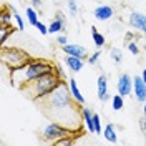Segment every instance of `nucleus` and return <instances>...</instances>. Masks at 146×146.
<instances>
[{
    "label": "nucleus",
    "mask_w": 146,
    "mask_h": 146,
    "mask_svg": "<svg viewBox=\"0 0 146 146\" xmlns=\"http://www.w3.org/2000/svg\"><path fill=\"white\" fill-rule=\"evenodd\" d=\"M55 66L50 62H45V60H28L27 63H23L18 68H13L10 72V82L15 88H23L27 86L30 82H33L36 78H40L42 75L45 73L53 72Z\"/></svg>",
    "instance_id": "nucleus-1"
},
{
    "label": "nucleus",
    "mask_w": 146,
    "mask_h": 146,
    "mask_svg": "<svg viewBox=\"0 0 146 146\" xmlns=\"http://www.w3.org/2000/svg\"><path fill=\"white\" fill-rule=\"evenodd\" d=\"M60 83H62V78L56 75V70H53V72L45 73V75H42L40 78L30 82L27 86H23L22 90L25 91L30 98H33V100H43V98L48 96Z\"/></svg>",
    "instance_id": "nucleus-2"
},
{
    "label": "nucleus",
    "mask_w": 146,
    "mask_h": 146,
    "mask_svg": "<svg viewBox=\"0 0 146 146\" xmlns=\"http://www.w3.org/2000/svg\"><path fill=\"white\" fill-rule=\"evenodd\" d=\"M45 103L48 105V108H52L55 113H60V111H65V110H75V103L76 101L73 100L72 91H70V86L66 85V82L62 80V83L55 88L48 96L43 98Z\"/></svg>",
    "instance_id": "nucleus-3"
},
{
    "label": "nucleus",
    "mask_w": 146,
    "mask_h": 146,
    "mask_svg": "<svg viewBox=\"0 0 146 146\" xmlns=\"http://www.w3.org/2000/svg\"><path fill=\"white\" fill-rule=\"evenodd\" d=\"M72 135V129L68 126H65L62 123H58V121H52V123H48L45 128H43V131H42V138L48 141V143H56L58 139H62L65 136H70Z\"/></svg>",
    "instance_id": "nucleus-4"
},
{
    "label": "nucleus",
    "mask_w": 146,
    "mask_h": 146,
    "mask_svg": "<svg viewBox=\"0 0 146 146\" xmlns=\"http://www.w3.org/2000/svg\"><path fill=\"white\" fill-rule=\"evenodd\" d=\"M28 60H30V56L23 50H18V48H13V46L2 50V62L7 65L10 70L22 66L23 63H27Z\"/></svg>",
    "instance_id": "nucleus-5"
},
{
    "label": "nucleus",
    "mask_w": 146,
    "mask_h": 146,
    "mask_svg": "<svg viewBox=\"0 0 146 146\" xmlns=\"http://www.w3.org/2000/svg\"><path fill=\"white\" fill-rule=\"evenodd\" d=\"M116 91L119 95H123L125 98L131 96V93H133V76L128 75V73H121L118 76V82H116Z\"/></svg>",
    "instance_id": "nucleus-6"
},
{
    "label": "nucleus",
    "mask_w": 146,
    "mask_h": 146,
    "mask_svg": "<svg viewBox=\"0 0 146 146\" xmlns=\"http://www.w3.org/2000/svg\"><path fill=\"white\" fill-rule=\"evenodd\" d=\"M133 95H135L136 101H139V103L146 101V82L141 78V75L133 76Z\"/></svg>",
    "instance_id": "nucleus-7"
},
{
    "label": "nucleus",
    "mask_w": 146,
    "mask_h": 146,
    "mask_svg": "<svg viewBox=\"0 0 146 146\" xmlns=\"http://www.w3.org/2000/svg\"><path fill=\"white\" fill-rule=\"evenodd\" d=\"M93 17L96 18L98 22H110L115 18V9L111 5H98L96 9L93 10Z\"/></svg>",
    "instance_id": "nucleus-8"
},
{
    "label": "nucleus",
    "mask_w": 146,
    "mask_h": 146,
    "mask_svg": "<svg viewBox=\"0 0 146 146\" xmlns=\"http://www.w3.org/2000/svg\"><path fill=\"white\" fill-rule=\"evenodd\" d=\"M65 55H72V56H78V58H83L86 60L88 58V50L83 45H78V43H66V45L62 46Z\"/></svg>",
    "instance_id": "nucleus-9"
},
{
    "label": "nucleus",
    "mask_w": 146,
    "mask_h": 146,
    "mask_svg": "<svg viewBox=\"0 0 146 146\" xmlns=\"http://www.w3.org/2000/svg\"><path fill=\"white\" fill-rule=\"evenodd\" d=\"M128 22H129V27L138 30V32L146 30V15L141 13V12H131L129 17H128Z\"/></svg>",
    "instance_id": "nucleus-10"
},
{
    "label": "nucleus",
    "mask_w": 146,
    "mask_h": 146,
    "mask_svg": "<svg viewBox=\"0 0 146 146\" xmlns=\"http://www.w3.org/2000/svg\"><path fill=\"white\" fill-rule=\"evenodd\" d=\"M96 91H98V100L100 101H108L110 100V93H108V76L105 73H101L98 76L96 82Z\"/></svg>",
    "instance_id": "nucleus-11"
},
{
    "label": "nucleus",
    "mask_w": 146,
    "mask_h": 146,
    "mask_svg": "<svg viewBox=\"0 0 146 146\" xmlns=\"http://www.w3.org/2000/svg\"><path fill=\"white\" fill-rule=\"evenodd\" d=\"M65 28H66V18L62 12H58L52 20V23L48 25V32L50 33H62V32H65Z\"/></svg>",
    "instance_id": "nucleus-12"
},
{
    "label": "nucleus",
    "mask_w": 146,
    "mask_h": 146,
    "mask_svg": "<svg viewBox=\"0 0 146 146\" xmlns=\"http://www.w3.org/2000/svg\"><path fill=\"white\" fill-rule=\"evenodd\" d=\"M82 118L86 129L90 131L91 135H96V128H95V118H93V113H91L90 108H86L85 105L82 106Z\"/></svg>",
    "instance_id": "nucleus-13"
},
{
    "label": "nucleus",
    "mask_w": 146,
    "mask_h": 146,
    "mask_svg": "<svg viewBox=\"0 0 146 146\" xmlns=\"http://www.w3.org/2000/svg\"><path fill=\"white\" fill-rule=\"evenodd\" d=\"M65 65L70 68V72L76 73L82 72V68L85 66V60L78 58V56H72V55H65Z\"/></svg>",
    "instance_id": "nucleus-14"
},
{
    "label": "nucleus",
    "mask_w": 146,
    "mask_h": 146,
    "mask_svg": "<svg viewBox=\"0 0 146 146\" xmlns=\"http://www.w3.org/2000/svg\"><path fill=\"white\" fill-rule=\"evenodd\" d=\"M68 86H70L72 96H73V100L76 101V105L83 106V105H85V96L82 95V90L78 88V83H76V80H75V78H70V80H68Z\"/></svg>",
    "instance_id": "nucleus-15"
},
{
    "label": "nucleus",
    "mask_w": 146,
    "mask_h": 146,
    "mask_svg": "<svg viewBox=\"0 0 146 146\" xmlns=\"http://www.w3.org/2000/svg\"><path fill=\"white\" fill-rule=\"evenodd\" d=\"M103 136H105V139L110 141V143H118V131H116L115 125L108 123V125L105 126V129H103Z\"/></svg>",
    "instance_id": "nucleus-16"
},
{
    "label": "nucleus",
    "mask_w": 146,
    "mask_h": 146,
    "mask_svg": "<svg viewBox=\"0 0 146 146\" xmlns=\"http://www.w3.org/2000/svg\"><path fill=\"white\" fill-rule=\"evenodd\" d=\"M91 36H93V43L96 45V48H103L105 46V35L100 33L95 25H91Z\"/></svg>",
    "instance_id": "nucleus-17"
},
{
    "label": "nucleus",
    "mask_w": 146,
    "mask_h": 146,
    "mask_svg": "<svg viewBox=\"0 0 146 146\" xmlns=\"http://www.w3.org/2000/svg\"><path fill=\"white\" fill-rule=\"evenodd\" d=\"M111 108L115 110V111H121V110L125 108V96L123 95H113V98H111Z\"/></svg>",
    "instance_id": "nucleus-18"
},
{
    "label": "nucleus",
    "mask_w": 146,
    "mask_h": 146,
    "mask_svg": "<svg viewBox=\"0 0 146 146\" xmlns=\"http://www.w3.org/2000/svg\"><path fill=\"white\" fill-rule=\"evenodd\" d=\"M25 15H27L28 23H30L32 27H36V23L40 22V20H38V12H36L33 7H28V9L25 10Z\"/></svg>",
    "instance_id": "nucleus-19"
},
{
    "label": "nucleus",
    "mask_w": 146,
    "mask_h": 146,
    "mask_svg": "<svg viewBox=\"0 0 146 146\" xmlns=\"http://www.w3.org/2000/svg\"><path fill=\"white\" fill-rule=\"evenodd\" d=\"M13 32H15L13 25H0V42H2V43H5V42H7V38H9Z\"/></svg>",
    "instance_id": "nucleus-20"
},
{
    "label": "nucleus",
    "mask_w": 146,
    "mask_h": 146,
    "mask_svg": "<svg viewBox=\"0 0 146 146\" xmlns=\"http://www.w3.org/2000/svg\"><path fill=\"white\" fill-rule=\"evenodd\" d=\"M9 10L12 12V15H13V20L17 22V27L18 30H25V22H23V18H22V15L17 12V9L15 7H9Z\"/></svg>",
    "instance_id": "nucleus-21"
},
{
    "label": "nucleus",
    "mask_w": 146,
    "mask_h": 146,
    "mask_svg": "<svg viewBox=\"0 0 146 146\" xmlns=\"http://www.w3.org/2000/svg\"><path fill=\"white\" fill-rule=\"evenodd\" d=\"M110 56H111V60H113L115 63H118V65L123 62V53H121L119 48H111V50H110Z\"/></svg>",
    "instance_id": "nucleus-22"
},
{
    "label": "nucleus",
    "mask_w": 146,
    "mask_h": 146,
    "mask_svg": "<svg viewBox=\"0 0 146 146\" xmlns=\"http://www.w3.org/2000/svg\"><path fill=\"white\" fill-rule=\"evenodd\" d=\"M12 18H13V15H12V12H2V15H0V25H12Z\"/></svg>",
    "instance_id": "nucleus-23"
},
{
    "label": "nucleus",
    "mask_w": 146,
    "mask_h": 146,
    "mask_svg": "<svg viewBox=\"0 0 146 146\" xmlns=\"http://www.w3.org/2000/svg\"><path fill=\"white\" fill-rule=\"evenodd\" d=\"M100 56H101V52H100V48H98L96 52H93L91 55H88V58H86V60H88V63H90V65H96V63H98V60H100Z\"/></svg>",
    "instance_id": "nucleus-24"
},
{
    "label": "nucleus",
    "mask_w": 146,
    "mask_h": 146,
    "mask_svg": "<svg viewBox=\"0 0 146 146\" xmlns=\"http://www.w3.org/2000/svg\"><path fill=\"white\" fill-rule=\"evenodd\" d=\"M93 118H95V128H96V135L103 133V126H101V118L98 113H93Z\"/></svg>",
    "instance_id": "nucleus-25"
},
{
    "label": "nucleus",
    "mask_w": 146,
    "mask_h": 146,
    "mask_svg": "<svg viewBox=\"0 0 146 146\" xmlns=\"http://www.w3.org/2000/svg\"><path fill=\"white\" fill-rule=\"evenodd\" d=\"M126 46H128V50H129V53L131 55H139V46L136 45V42H128L126 43Z\"/></svg>",
    "instance_id": "nucleus-26"
},
{
    "label": "nucleus",
    "mask_w": 146,
    "mask_h": 146,
    "mask_svg": "<svg viewBox=\"0 0 146 146\" xmlns=\"http://www.w3.org/2000/svg\"><path fill=\"white\" fill-rule=\"evenodd\" d=\"M73 135H70V136H65V138H62V139H58L55 145H58V146H68V145H72L73 143Z\"/></svg>",
    "instance_id": "nucleus-27"
},
{
    "label": "nucleus",
    "mask_w": 146,
    "mask_h": 146,
    "mask_svg": "<svg viewBox=\"0 0 146 146\" xmlns=\"http://www.w3.org/2000/svg\"><path fill=\"white\" fill-rule=\"evenodd\" d=\"M68 12H70V15H76L78 13V7H76V2L75 0H68Z\"/></svg>",
    "instance_id": "nucleus-28"
},
{
    "label": "nucleus",
    "mask_w": 146,
    "mask_h": 146,
    "mask_svg": "<svg viewBox=\"0 0 146 146\" xmlns=\"http://www.w3.org/2000/svg\"><path fill=\"white\" fill-rule=\"evenodd\" d=\"M56 43H58L60 46H63V45H66V43H68V36H66V33H65V32H62L60 35L56 36Z\"/></svg>",
    "instance_id": "nucleus-29"
},
{
    "label": "nucleus",
    "mask_w": 146,
    "mask_h": 146,
    "mask_svg": "<svg viewBox=\"0 0 146 146\" xmlns=\"http://www.w3.org/2000/svg\"><path fill=\"white\" fill-rule=\"evenodd\" d=\"M35 28H38V32H40L42 35H48V33H50V32H48V25H45L43 22H38Z\"/></svg>",
    "instance_id": "nucleus-30"
},
{
    "label": "nucleus",
    "mask_w": 146,
    "mask_h": 146,
    "mask_svg": "<svg viewBox=\"0 0 146 146\" xmlns=\"http://www.w3.org/2000/svg\"><path fill=\"white\" fill-rule=\"evenodd\" d=\"M138 125H139V129H141V133L146 136V118H143V119H139L138 121Z\"/></svg>",
    "instance_id": "nucleus-31"
},
{
    "label": "nucleus",
    "mask_w": 146,
    "mask_h": 146,
    "mask_svg": "<svg viewBox=\"0 0 146 146\" xmlns=\"http://www.w3.org/2000/svg\"><path fill=\"white\" fill-rule=\"evenodd\" d=\"M32 5H33V9H38L42 5V0H32Z\"/></svg>",
    "instance_id": "nucleus-32"
},
{
    "label": "nucleus",
    "mask_w": 146,
    "mask_h": 146,
    "mask_svg": "<svg viewBox=\"0 0 146 146\" xmlns=\"http://www.w3.org/2000/svg\"><path fill=\"white\" fill-rule=\"evenodd\" d=\"M141 78L146 82V68H143V72H141Z\"/></svg>",
    "instance_id": "nucleus-33"
},
{
    "label": "nucleus",
    "mask_w": 146,
    "mask_h": 146,
    "mask_svg": "<svg viewBox=\"0 0 146 146\" xmlns=\"http://www.w3.org/2000/svg\"><path fill=\"white\" fill-rule=\"evenodd\" d=\"M143 113H145V118H146V101L143 103Z\"/></svg>",
    "instance_id": "nucleus-34"
},
{
    "label": "nucleus",
    "mask_w": 146,
    "mask_h": 146,
    "mask_svg": "<svg viewBox=\"0 0 146 146\" xmlns=\"http://www.w3.org/2000/svg\"><path fill=\"white\" fill-rule=\"evenodd\" d=\"M143 33H145V36H146V30H145V32H143Z\"/></svg>",
    "instance_id": "nucleus-35"
}]
</instances>
